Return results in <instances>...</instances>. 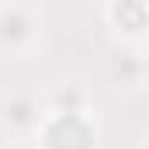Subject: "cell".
I'll return each instance as SVG.
<instances>
[{
	"mask_svg": "<svg viewBox=\"0 0 149 149\" xmlns=\"http://www.w3.org/2000/svg\"><path fill=\"white\" fill-rule=\"evenodd\" d=\"M35 38V24L24 17V10L21 7H3L0 10V42L7 45V49H24L28 42Z\"/></svg>",
	"mask_w": 149,
	"mask_h": 149,
	"instance_id": "obj_1",
	"label": "cell"
}]
</instances>
